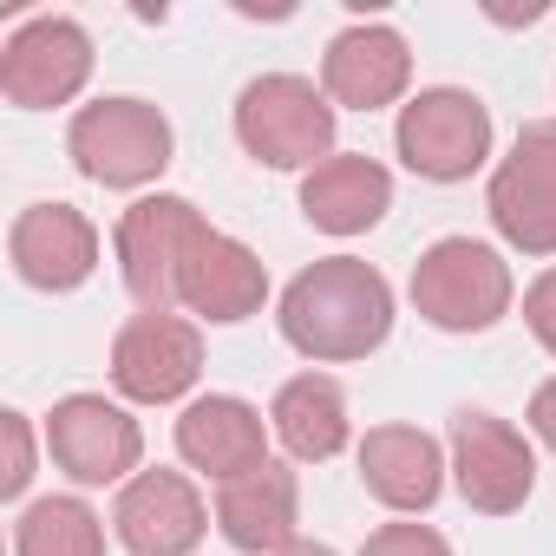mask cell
I'll use <instances>...</instances> for the list:
<instances>
[{
	"label": "cell",
	"instance_id": "obj_1",
	"mask_svg": "<svg viewBox=\"0 0 556 556\" xmlns=\"http://www.w3.org/2000/svg\"><path fill=\"white\" fill-rule=\"evenodd\" d=\"M275 321H282V341L315 367L367 361L393 334V289L361 255H321L282 289Z\"/></svg>",
	"mask_w": 556,
	"mask_h": 556
},
{
	"label": "cell",
	"instance_id": "obj_2",
	"mask_svg": "<svg viewBox=\"0 0 556 556\" xmlns=\"http://www.w3.org/2000/svg\"><path fill=\"white\" fill-rule=\"evenodd\" d=\"M236 144L268 170H321L334 157V99L302 73H262L236 92Z\"/></svg>",
	"mask_w": 556,
	"mask_h": 556
},
{
	"label": "cell",
	"instance_id": "obj_3",
	"mask_svg": "<svg viewBox=\"0 0 556 556\" xmlns=\"http://www.w3.org/2000/svg\"><path fill=\"white\" fill-rule=\"evenodd\" d=\"M419 321H432L439 334H484L510 315V262L491 242L471 236H439L419 262H413V282H406Z\"/></svg>",
	"mask_w": 556,
	"mask_h": 556
},
{
	"label": "cell",
	"instance_id": "obj_4",
	"mask_svg": "<svg viewBox=\"0 0 556 556\" xmlns=\"http://www.w3.org/2000/svg\"><path fill=\"white\" fill-rule=\"evenodd\" d=\"M66 151L79 164V177L105 184V190H144L170 170V118L151 99H92L73 112Z\"/></svg>",
	"mask_w": 556,
	"mask_h": 556
},
{
	"label": "cell",
	"instance_id": "obj_5",
	"mask_svg": "<svg viewBox=\"0 0 556 556\" xmlns=\"http://www.w3.org/2000/svg\"><path fill=\"white\" fill-rule=\"evenodd\" d=\"M210 223L197 216L190 197H138L118 229H112V249H118V275H125V295L144 308V315H170L177 308V282H184V262L197 249Z\"/></svg>",
	"mask_w": 556,
	"mask_h": 556
},
{
	"label": "cell",
	"instance_id": "obj_6",
	"mask_svg": "<svg viewBox=\"0 0 556 556\" xmlns=\"http://www.w3.org/2000/svg\"><path fill=\"white\" fill-rule=\"evenodd\" d=\"M393 151L426 184H465L491 157V112L465 86H426L400 105Z\"/></svg>",
	"mask_w": 556,
	"mask_h": 556
},
{
	"label": "cell",
	"instance_id": "obj_7",
	"mask_svg": "<svg viewBox=\"0 0 556 556\" xmlns=\"http://www.w3.org/2000/svg\"><path fill=\"white\" fill-rule=\"evenodd\" d=\"M92 79V34L66 14H34L0 47V99L21 112L73 105Z\"/></svg>",
	"mask_w": 556,
	"mask_h": 556
},
{
	"label": "cell",
	"instance_id": "obj_8",
	"mask_svg": "<svg viewBox=\"0 0 556 556\" xmlns=\"http://www.w3.org/2000/svg\"><path fill=\"white\" fill-rule=\"evenodd\" d=\"M484 210L497 236L523 255H556V118H530L510 157L491 170Z\"/></svg>",
	"mask_w": 556,
	"mask_h": 556
},
{
	"label": "cell",
	"instance_id": "obj_9",
	"mask_svg": "<svg viewBox=\"0 0 556 556\" xmlns=\"http://www.w3.org/2000/svg\"><path fill=\"white\" fill-rule=\"evenodd\" d=\"M47 452L53 465L99 491V484H131L138 478V458H144V432L125 406H112L105 393H66L53 413H47Z\"/></svg>",
	"mask_w": 556,
	"mask_h": 556
},
{
	"label": "cell",
	"instance_id": "obj_10",
	"mask_svg": "<svg viewBox=\"0 0 556 556\" xmlns=\"http://www.w3.org/2000/svg\"><path fill=\"white\" fill-rule=\"evenodd\" d=\"M452 484L478 517H510L536 491V452L510 419L465 406L452 419Z\"/></svg>",
	"mask_w": 556,
	"mask_h": 556
},
{
	"label": "cell",
	"instance_id": "obj_11",
	"mask_svg": "<svg viewBox=\"0 0 556 556\" xmlns=\"http://www.w3.org/2000/svg\"><path fill=\"white\" fill-rule=\"evenodd\" d=\"M203 374V334L184 315H131L112 334V387L131 406H177Z\"/></svg>",
	"mask_w": 556,
	"mask_h": 556
},
{
	"label": "cell",
	"instance_id": "obj_12",
	"mask_svg": "<svg viewBox=\"0 0 556 556\" xmlns=\"http://www.w3.org/2000/svg\"><path fill=\"white\" fill-rule=\"evenodd\" d=\"M8 262L27 289L40 295H73L99 268V229L73 203H27L8 229Z\"/></svg>",
	"mask_w": 556,
	"mask_h": 556
},
{
	"label": "cell",
	"instance_id": "obj_13",
	"mask_svg": "<svg viewBox=\"0 0 556 556\" xmlns=\"http://www.w3.org/2000/svg\"><path fill=\"white\" fill-rule=\"evenodd\" d=\"M210 530V510L197 497V484L184 471H138L131 484H118L112 504V536L131 556H190Z\"/></svg>",
	"mask_w": 556,
	"mask_h": 556
},
{
	"label": "cell",
	"instance_id": "obj_14",
	"mask_svg": "<svg viewBox=\"0 0 556 556\" xmlns=\"http://www.w3.org/2000/svg\"><path fill=\"white\" fill-rule=\"evenodd\" d=\"M406 86H413V53H406V34L387 21H361V27L334 34L321 53V92L348 112L400 105Z\"/></svg>",
	"mask_w": 556,
	"mask_h": 556
},
{
	"label": "cell",
	"instance_id": "obj_15",
	"mask_svg": "<svg viewBox=\"0 0 556 556\" xmlns=\"http://www.w3.org/2000/svg\"><path fill=\"white\" fill-rule=\"evenodd\" d=\"M216 530L242 556H282V549H295L302 543L295 536L302 530V484H295V471L268 458V465L216 484Z\"/></svg>",
	"mask_w": 556,
	"mask_h": 556
},
{
	"label": "cell",
	"instance_id": "obj_16",
	"mask_svg": "<svg viewBox=\"0 0 556 556\" xmlns=\"http://www.w3.org/2000/svg\"><path fill=\"white\" fill-rule=\"evenodd\" d=\"M268 302V268L249 242L223 236V229H203L190 262H184V282H177V308H190L197 321H216V328H236L249 315H262Z\"/></svg>",
	"mask_w": 556,
	"mask_h": 556
},
{
	"label": "cell",
	"instance_id": "obj_17",
	"mask_svg": "<svg viewBox=\"0 0 556 556\" xmlns=\"http://www.w3.org/2000/svg\"><path fill=\"white\" fill-rule=\"evenodd\" d=\"M177 458H184L190 471L229 484V478L268 465V426H262V413H255L249 400H236V393H203V400H190V406L177 413Z\"/></svg>",
	"mask_w": 556,
	"mask_h": 556
},
{
	"label": "cell",
	"instance_id": "obj_18",
	"mask_svg": "<svg viewBox=\"0 0 556 556\" xmlns=\"http://www.w3.org/2000/svg\"><path fill=\"white\" fill-rule=\"evenodd\" d=\"M445 471H452L445 445L419 426H374L361 439V484H367V497H380L400 517L432 510L445 491Z\"/></svg>",
	"mask_w": 556,
	"mask_h": 556
},
{
	"label": "cell",
	"instance_id": "obj_19",
	"mask_svg": "<svg viewBox=\"0 0 556 556\" xmlns=\"http://www.w3.org/2000/svg\"><path fill=\"white\" fill-rule=\"evenodd\" d=\"M393 210V177L367 151H334L321 170L302 177V216L328 236H367Z\"/></svg>",
	"mask_w": 556,
	"mask_h": 556
},
{
	"label": "cell",
	"instance_id": "obj_20",
	"mask_svg": "<svg viewBox=\"0 0 556 556\" xmlns=\"http://www.w3.org/2000/svg\"><path fill=\"white\" fill-rule=\"evenodd\" d=\"M268 426H275V439H282V452L295 465H328L354 439L348 393H341L334 374H295V380H282V393H275V406H268Z\"/></svg>",
	"mask_w": 556,
	"mask_h": 556
},
{
	"label": "cell",
	"instance_id": "obj_21",
	"mask_svg": "<svg viewBox=\"0 0 556 556\" xmlns=\"http://www.w3.org/2000/svg\"><path fill=\"white\" fill-rule=\"evenodd\" d=\"M14 556H105V517L86 497H40L14 523Z\"/></svg>",
	"mask_w": 556,
	"mask_h": 556
},
{
	"label": "cell",
	"instance_id": "obj_22",
	"mask_svg": "<svg viewBox=\"0 0 556 556\" xmlns=\"http://www.w3.org/2000/svg\"><path fill=\"white\" fill-rule=\"evenodd\" d=\"M361 556H452V543L432 530V523H380Z\"/></svg>",
	"mask_w": 556,
	"mask_h": 556
},
{
	"label": "cell",
	"instance_id": "obj_23",
	"mask_svg": "<svg viewBox=\"0 0 556 556\" xmlns=\"http://www.w3.org/2000/svg\"><path fill=\"white\" fill-rule=\"evenodd\" d=\"M0 432H8V471H0V497H21L34 484V426L27 413H0Z\"/></svg>",
	"mask_w": 556,
	"mask_h": 556
},
{
	"label": "cell",
	"instance_id": "obj_24",
	"mask_svg": "<svg viewBox=\"0 0 556 556\" xmlns=\"http://www.w3.org/2000/svg\"><path fill=\"white\" fill-rule=\"evenodd\" d=\"M523 328L536 334V348L556 361V268H543L536 282L523 289Z\"/></svg>",
	"mask_w": 556,
	"mask_h": 556
},
{
	"label": "cell",
	"instance_id": "obj_25",
	"mask_svg": "<svg viewBox=\"0 0 556 556\" xmlns=\"http://www.w3.org/2000/svg\"><path fill=\"white\" fill-rule=\"evenodd\" d=\"M530 432H536V445L556 452V380H543V387L530 393Z\"/></svg>",
	"mask_w": 556,
	"mask_h": 556
},
{
	"label": "cell",
	"instance_id": "obj_26",
	"mask_svg": "<svg viewBox=\"0 0 556 556\" xmlns=\"http://www.w3.org/2000/svg\"><path fill=\"white\" fill-rule=\"evenodd\" d=\"M282 556H334L328 543H295V549H282Z\"/></svg>",
	"mask_w": 556,
	"mask_h": 556
}]
</instances>
